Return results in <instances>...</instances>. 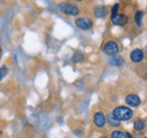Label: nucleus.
Returning <instances> with one entry per match:
<instances>
[{"mask_svg": "<svg viewBox=\"0 0 147 138\" xmlns=\"http://www.w3.org/2000/svg\"><path fill=\"white\" fill-rule=\"evenodd\" d=\"M112 114H113V117L115 119H118L121 122V121L130 120L132 118V116H134V111L130 108H128V106L120 105V106H117V108L113 109Z\"/></svg>", "mask_w": 147, "mask_h": 138, "instance_id": "nucleus-1", "label": "nucleus"}, {"mask_svg": "<svg viewBox=\"0 0 147 138\" xmlns=\"http://www.w3.org/2000/svg\"><path fill=\"white\" fill-rule=\"evenodd\" d=\"M59 10L68 16H77L79 14V8L74 5V3H69V2H63L59 5Z\"/></svg>", "mask_w": 147, "mask_h": 138, "instance_id": "nucleus-2", "label": "nucleus"}, {"mask_svg": "<svg viewBox=\"0 0 147 138\" xmlns=\"http://www.w3.org/2000/svg\"><path fill=\"white\" fill-rule=\"evenodd\" d=\"M102 50L105 54H108L110 57H115L117 53L119 52V45H118V43L115 41H108L104 44Z\"/></svg>", "mask_w": 147, "mask_h": 138, "instance_id": "nucleus-3", "label": "nucleus"}, {"mask_svg": "<svg viewBox=\"0 0 147 138\" xmlns=\"http://www.w3.org/2000/svg\"><path fill=\"white\" fill-rule=\"evenodd\" d=\"M75 25L83 31H88L93 27V20L87 17H79L75 20Z\"/></svg>", "mask_w": 147, "mask_h": 138, "instance_id": "nucleus-4", "label": "nucleus"}, {"mask_svg": "<svg viewBox=\"0 0 147 138\" xmlns=\"http://www.w3.org/2000/svg\"><path fill=\"white\" fill-rule=\"evenodd\" d=\"M93 122H94L95 127H97V128H103V127L105 126V122H107V117H105V114H104L103 112L97 111V112H95L94 116H93Z\"/></svg>", "mask_w": 147, "mask_h": 138, "instance_id": "nucleus-5", "label": "nucleus"}, {"mask_svg": "<svg viewBox=\"0 0 147 138\" xmlns=\"http://www.w3.org/2000/svg\"><path fill=\"white\" fill-rule=\"evenodd\" d=\"M129 18L126 15H122V14H114V15H111V22L113 25H117V26H125L127 23H128Z\"/></svg>", "mask_w": 147, "mask_h": 138, "instance_id": "nucleus-6", "label": "nucleus"}, {"mask_svg": "<svg viewBox=\"0 0 147 138\" xmlns=\"http://www.w3.org/2000/svg\"><path fill=\"white\" fill-rule=\"evenodd\" d=\"M130 60L134 62V64H139L144 60V51L142 49H134L132 51L130 52Z\"/></svg>", "mask_w": 147, "mask_h": 138, "instance_id": "nucleus-7", "label": "nucleus"}, {"mask_svg": "<svg viewBox=\"0 0 147 138\" xmlns=\"http://www.w3.org/2000/svg\"><path fill=\"white\" fill-rule=\"evenodd\" d=\"M126 103L130 108H137V106L140 105L142 100H140V97L137 94H128L126 96Z\"/></svg>", "mask_w": 147, "mask_h": 138, "instance_id": "nucleus-8", "label": "nucleus"}, {"mask_svg": "<svg viewBox=\"0 0 147 138\" xmlns=\"http://www.w3.org/2000/svg\"><path fill=\"white\" fill-rule=\"evenodd\" d=\"M108 13H109V10H108V8L105 6H98V7H96L94 9V15L97 18L107 17L108 16Z\"/></svg>", "mask_w": 147, "mask_h": 138, "instance_id": "nucleus-9", "label": "nucleus"}, {"mask_svg": "<svg viewBox=\"0 0 147 138\" xmlns=\"http://www.w3.org/2000/svg\"><path fill=\"white\" fill-rule=\"evenodd\" d=\"M111 138H128V133L122 130H113L110 134Z\"/></svg>", "mask_w": 147, "mask_h": 138, "instance_id": "nucleus-10", "label": "nucleus"}, {"mask_svg": "<svg viewBox=\"0 0 147 138\" xmlns=\"http://www.w3.org/2000/svg\"><path fill=\"white\" fill-rule=\"evenodd\" d=\"M107 121L109 122V124H110V126H112V127H115V128H117V127H119V126L121 124V123H120V121L118 120V119H115V118L113 117L112 112L108 114V117H107Z\"/></svg>", "mask_w": 147, "mask_h": 138, "instance_id": "nucleus-11", "label": "nucleus"}, {"mask_svg": "<svg viewBox=\"0 0 147 138\" xmlns=\"http://www.w3.org/2000/svg\"><path fill=\"white\" fill-rule=\"evenodd\" d=\"M143 17H144V13L142 10H137L135 14V22H136L138 27H140L143 24Z\"/></svg>", "mask_w": 147, "mask_h": 138, "instance_id": "nucleus-12", "label": "nucleus"}, {"mask_svg": "<svg viewBox=\"0 0 147 138\" xmlns=\"http://www.w3.org/2000/svg\"><path fill=\"white\" fill-rule=\"evenodd\" d=\"M145 121L142 120V119H137V120L134 122V128H135V130H137V131H142L143 129H145Z\"/></svg>", "mask_w": 147, "mask_h": 138, "instance_id": "nucleus-13", "label": "nucleus"}, {"mask_svg": "<svg viewBox=\"0 0 147 138\" xmlns=\"http://www.w3.org/2000/svg\"><path fill=\"white\" fill-rule=\"evenodd\" d=\"M84 59H85V55H84V53L82 51H76L74 53L73 58H71L73 62H80V61H83Z\"/></svg>", "mask_w": 147, "mask_h": 138, "instance_id": "nucleus-14", "label": "nucleus"}, {"mask_svg": "<svg viewBox=\"0 0 147 138\" xmlns=\"http://www.w3.org/2000/svg\"><path fill=\"white\" fill-rule=\"evenodd\" d=\"M109 62L112 66H121L123 64V60L121 58H119V57H112Z\"/></svg>", "mask_w": 147, "mask_h": 138, "instance_id": "nucleus-15", "label": "nucleus"}, {"mask_svg": "<svg viewBox=\"0 0 147 138\" xmlns=\"http://www.w3.org/2000/svg\"><path fill=\"white\" fill-rule=\"evenodd\" d=\"M7 72H8V68H7L6 66L0 67V79H1V78H3V77L7 75Z\"/></svg>", "mask_w": 147, "mask_h": 138, "instance_id": "nucleus-16", "label": "nucleus"}, {"mask_svg": "<svg viewBox=\"0 0 147 138\" xmlns=\"http://www.w3.org/2000/svg\"><path fill=\"white\" fill-rule=\"evenodd\" d=\"M118 9H119V3H115L113 7H112V10H111V15H114V14H118Z\"/></svg>", "mask_w": 147, "mask_h": 138, "instance_id": "nucleus-17", "label": "nucleus"}, {"mask_svg": "<svg viewBox=\"0 0 147 138\" xmlns=\"http://www.w3.org/2000/svg\"><path fill=\"white\" fill-rule=\"evenodd\" d=\"M128 138H134V137H132V136H131L130 134H128Z\"/></svg>", "mask_w": 147, "mask_h": 138, "instance_id": "nucleus-18", "label": "nucleus"}, {"mask_svg": "<svg viewBox=\"0 0 147 138\" xmlns=\"http://www.w3.org/2000/svg\"><path fill=\"white\" fill-rule=\"evenodd\" d=\"M100 138H109V137H107V136H101Z\"/></svg>", "mask_w": 147, "mask_h": 138, "instance_id": "nucleus-19", "label": "nucleus"}, {"mask_svg": "<svg viewBox=\"0 0 147 138\" xmlns=\"http://www.w3.org/2000/svg\"><path fill=\"white\" fill-rule=\"evenodd\" d=\"M143 138H147V137H143Z\"/></svg>", "mask_w": 147, "mask_h": 138, "instance_id": "nucleus-20", "label": "nucleus"}]
</instances>
